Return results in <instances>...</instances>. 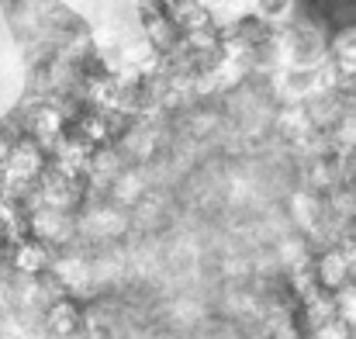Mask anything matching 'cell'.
Masks as SVG:
<instances>
[]
</instances>
